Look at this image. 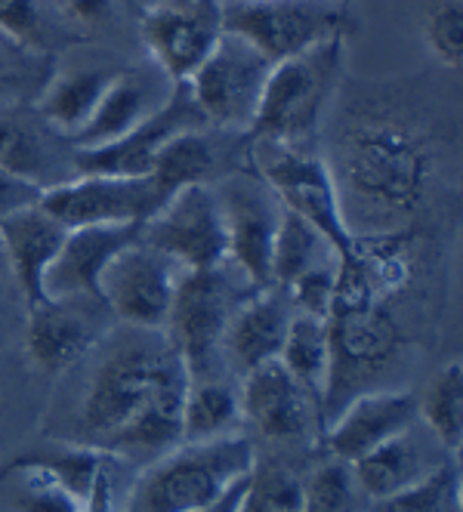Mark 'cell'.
<instances>
[{
	"mask_svg": "<svg viewBox=\"0 0 463 512\" xmlns=\"http://www.w3.org/2000/svg\"><path fill=\"white\" fill-rule=\"evenodd\" d=\"M68 25L50 0H0V38L34 56H56Z\"/></svg>",
	"mask_w": 463,
	"mask_h": 512,
	"instance_id": "cell-29",
	"label": "cell"
},
{
	"mask_svg": "<svg viewBox=\"0 0 463 512\" xmlns=\"http://www.w3.org/2000/svg\"><path fill=\"white\" fill-rule=\"evenodd\" d=\"M121 71L124 62H118L115 56H71L65 62H53L47 84L31 105L71 142V136L87 124L96 102Z\"/></svg>",
	"mask_w": 463,
	"mask_h": 512,
	"instance_id": "cell-19",
	"label": "cell"
},
{
	"mask_svg": "<svg viewBox=\"0 0 463 512\" xmlns=\"http://www.w3.org/2000/svg\"><path fill=\"white\" fill-rule=\"evenodd\" d=\"M420 414L414 392H362L325 423V448L334 460L355 463L389 438L414 426Z\"/></svg>",
	"mask_w": 463,
	"mask_h": 512,
	"instance_id": "cell-18",
	"label": "cell"
},
{
	"mask_svg": "<svg viewBox=\"0 0 463 512\" xmlns=\"http://www.w3.org/2000/svg\"><path fill=\"white\" fill-rule=\"evenodd\" d=\"M331 256H337V250L325 241L322 232H315L306 219L294 216L291 210H281V223L272 241L269 284L288 287L294 278H300L318 263L331 260Z\"/></svg>",
	"mask_w": 463,
	"mask_h": 512,
	"instance_id": "cell-30",
	"label": "cell"
},
{
	"mask_svg": "<svg viewBox=\"0 0 463 512\" xmlns=\"http://www.w3.org/2000/svg\"><path fill=\"white\" fill-rule=\"evenodd\" d=\"M241 423L238 392L220 377L189 380L183 405V442H213V438L235 435Z\"/></svg>",
	"mask_w": 463,
	"mask_h": 512,
	"instance_id": "cell-28",
	"label": "cell"
},
{
	"mask_svg": "<svg viewBox=\"0 0 463 512\" xmlns=\"http://www.w3.org/2000/svg\"><path fill=\"white\" fill-rule=\"evenodd\" d=\"M291 318H294V306L284 287L269 284L254 290V294H247L232 312L223 334V352L235 374L244 377L254 368H260V364L275 361Z\"/></svg>",
	"mask_w": 463,
	"mask_h": 512,
	"instance_id": "cell-22",
	"label": "cell"
},
{
	"mask_svg": "<svg viewBox=\"0 0 463 512\" xmlns=\"http://www.w3.org/2000/svg\"><path fill=\"white\" fill-rule=\"evenodd\" d=\"M420 405V417L430 426L436 445L457 457L463 445V361L454 358L430 380Z\"/></svg>",
	"mask_w": 463,
	"mask_h": 512,
	"instance_id": "cell-31",
	"label": "cell"
},
{
	"mask_svg": "<svg viewBox=\"0 0 463 512\" xmlns=\"http://www.w3.org/2000/svg\"><path fill=\"white\" fill-rule=\"evenodd\" d=\"M244 133H226V130H192L167 142L161 155L155 158V167L149 176L158 182V189L170 198L186 186H201V182H217L226 173H235L241 167L226 164V158H238L235 139Z\"/></svg>",
	"mask_w": 463,
	"mask_h": 512,
	"instance_id": "cell-25",
	"label": "cell"
},
{
	"mask_svg": "<svg viewBox=\"0 0 463 512\" xmlns=\"http://www.w3.org/2000/svg\"><path fill=\"white\" fill-rule=\"evenodd\" d=\"M238 512H303V479L284 466H254Z\"/></svg>",
	"mask_w": 463,
	"mask_h": 512,
	"instance_id": "cell-33",
	"label": "cell"
},
{
	"mask_svg": "<svg viewBox=\"0 0 463 512\" xmlns=\"http://www.w3.org/2000/svg\"><path fill=\"white\" fill-rule=\"evenodd\" d=\"M220 201L229 263L251 281V287H269L272 241L281 223V201L254 170H235L210 182Z\"/></svg>",
	"mask_w": 463,
	"mask_h": 512,
	"instance_id": "cell-12",
	"label": "cell"
},
{
	"mask_svg": "<svg viewBox=\"0 0 463 512\" xmlns=\"http://www.w3.org/2000/svg\"><path fill=\"white\" fill-rule=\"evenodd\" d=\"M0 170L34 189H56L78 176V149L31 102L0 105Z\"/></svg>",
	"mask_w": 463,
	"mask_h": 512,
	"instance_id": "cell-15",
	"label": "cell"
},
{
	"mask_svg": "<svg viewBox=\"0 0 463 512\" xmlns=\"http://www.w3.org/2000/svg\"><path fill=\"white\" fill-rule=\"evenodd\" d=\"M102 300H53L44 297L25 309V352L31 364L44 374H65L84 361L102 340L112 321Z\"/></svg>",
	"mask_w": 463,
	"mask_h": 512,
	"instance_id": "cell-16",
	"label": "cell"
},
{
	"mask_svg": "<svg viewBox=\"0 0 463 512\" xmlns=\"http://www.w3.org/2000/svg\"><path fill=\"white\" fill-rule=\"evenodd\" d=\"M41 189H34L28 186L25 179L7 173V170H0V219H7L10 213L22 210V207H31V204H38L41 201Z\"/></svg>",
	"mask_w": 463,
	"mask_h": 512,
	"instance_id": "cell-39",
	"label": "cell"
},
{
	"mask_svg": "<svg viewBox=\"0 0 463 512\" xmlns=\"http://www.w3.org/2000/svg\"><path fill=\"white\" fill-rule=\"evenodd\" d=\"M423 41L442 65H448V68L460 65V59H463V7H460V0H445V4H436L430 13H426Z\"/></svg>",
	"mask_w": 463,
	"mask_h": 512,
	"instance_id": "cell-36",
	"label": "cell"
},
{
	"mask_svg": "<svg viewBox=\"0 0 463 512\" xmlns=\"http://www.w3.org/2000/svg\"><path fill=\"white\" fill-rule=\"evenodd\" d=\"M371 512H463L457 457H445L405 491L377 500Z\"/></svg>",
	"mask_w": 463,
	"mask_h": 512,
	"instance_id": "cell-32",
	"label": "cell"
},
{
	"mask_svg": "<svg viewBox=\"0 0 463 512\" xmlns=\"http://www.w3.org/2000/svg\"><path fill=\"white\" fill-rule=\"evenodd\" d=\"M442 460L445 457H439V460L426 457L423 445L414 438V426H411L402 435L377 445L374 451H368L365 457H359L349 466H352V479L359 485V491H365L377 503V500H386V497L405 491L408 485L423 479L430 469H436Z\"/></svg>",
	"mask_w": 463,
	"mask_h": 512,
	"instance_id": "cell-26",
	"label": "cell"
},
{
	"mask_svg": "<svg viewBox=\"0 0 463 512\" xmlns=\"http://www.w3.org/2000/svg\"><path fill=\"white\" fill-rule=\"evenodd\" d=\"M223 31L260 50L272 65L318 44L349 38V4L337 0H220Z\"/></svg>",
	"mask_w": 463,
	"mask_h": 512,
	"instance_id": "cell-6",
	"label": "cell"
},
{
	"mask_svg": "<svg viewBox=\"0 0 463 512\" xmlns=\"http://www.w3.org/2000/svg\"><path fill=\"white\" fill-rule=\"evenodd\" d=\"M10 266H7V256H4V247H0V300H4V290L10 284Z\"/></svg>",
	"mask_w": 463,
	"mask_h": 512,
	"instance_id": "cell-41",
	"label": "cell"
},
{
	"mask_svg": "<svg viewBox=\"0 0 463 512\" xmlns=\"http://www.w3.org/2000/svg\"><path fill=\"white\" fill-rule=\"evenodd\" d=\"M139 238L170 256L186 272L229 263V241L220 201L207 182L186 186L170 195L167 204L142 223Z\"/></svg>",
	"mask_w": 463,
	"mask_h": 512,
	"instance_id": "cell-13",
	"label": "cell"
},
{
	"mask_svg": "<svg viewBox=\"0 0 463 512\" xmlns=\"http://www.w3.org/2000/svg\"><path fill=\"white\" fill-rule=\"evenodd\" d=\"M343 71L346 38L325 41L300 56L275 62L247 136L294 149H315L328 108L343 84Z\"/></svg>",
	"mask_w": 463,
	"mask_h": 512,
	"instance_id": "cell-4",
	"label": "cell"
},
{
	"mask_svg": "<svg viewBox=\"0 0 463 512\" xmlns=\"http://www.w3.org/2000/svg\"><path fill=\"white\" fill-rule=\"evenodd\" d=\"M244 482H247V479H241L238 485H232L217 503H210V506H204V509H198V512H238V503H241V494H244Z\"/></svg>",
	"mask_w": 463,
	"mask_h": 512,
	"instance_id": "cell-40",
	"label": "cell"
},
{
	"mask_svg": "<svg viewBox=\"0 0 463 512\" xmlns=\"http://www.w3.org/2000/svg\"><path fill=\"white\" fill-rule=\"evenodd\" d=\"M337 4H349V0H337Z\"/></svg>",
	"mask_w": 463,
	"mask_h": 512,
	"instance_id": "cell-42",
	"label": "cell"
},
{
	"mask_svg": "<svg viewBox=\"0 0 463 512\" xmlns=\"http://www.w3.org/2000/svg\"><path fill=\"white\" fill-rule=\"evenodd\" d=\"M328 167L352 235L411 232L433 192L436 152L414 121L362 108L340 124Z\"/></svg>",
	"mask_w": 463,
	"mask_h": 512,
	"instance_id": "cell-2",
	"label": "cell"
},
{
	"mask_svg": "<svg viewBox=\"0 0 463 512\" xmlns=\"http://www.w3.org/2000/svg\"><path fill=\"white\" fill-rule=\"evenodd\" d=\"M241 417L272 442H291L309 432L315 401L275 358L241 377Z\"/></svg>",
	"mask_w": 463,
	"mask_h": 512,
	"instance_id": "cell-24",
	"label": "cell"
},
{
	"mask_svg": "<svg viewBox=\"0 0 463 512\" xmlns=\"http://www.w3.org/2000/svg\"><path fill=\"white\" fill-rule=\"evenodd\" d=\"M207 121L186 84H176L173 93L155 112L130 130L124 139L102 145V149L78 152V173H105V176H146L155 167V158L176 136L204 130Z\"/></svg>",
	"mask_w": 463,
	"mask_h": 512,
	"instance_id": "cell-17",
	"label": "cell"
},
{
	"mask_svg": "<svg viewBox=\"0 0 463 512\" xmlns=\"http://www.w3.org/2000/svg\"><path fill=\"white\" fill-rule=\"evenodd\" d=\"M278 361L322 408V395L328 386V364H331V340H328V318H315L294 312L288 334H284Z\"/></svg>",
	"mask_w": 463,
	"mask_h": 512,
	"instance_id": "cell-27",
	"label": "cell"
},
{
	"mask_svg": "<svg viewBox=\"0 0 463 512\" xmlns=\"http://www.w3.org/2000/svg\"><path fill=\"white\" fill-rule=\"evenodd\" d=\"M180 266L142 238L127 244L99 278V300L121 327L164 331Z\"/></svg>",
	"mask_w": 463,
	"mask_h": 512,
	"instance_id": "cell-10",
	"label": "cell"
},
{
	"mask_svg": "<svg viewBox=\"0 0 463 512\" xmlns=\"http://www.w3.org/2000/svg\"><path fill=\"white\" fill-rule=\"evenodd\" d=\"M251 161L254 173L266 182L281 201L284 210L306 219V223L322 232L325 241L340 253L349 250L352 232L343 219V204L328 158L318 149H294L269 139H251Z\"/></svg>",
	"mask_w": 463,
	"mask_h": 512,
	"instance_id": "cell-7",
	"label": "cell"
},
{
	"mask_svg": "<svg viewBox=\"0 0 463 512\" xmlns=\"http://www.w3.org/2000/svg\"><path fill=\"white\" fill-rule=\"evenodd\" d=\"M244 284L251 287V281L232 263L213 269H195V272L183 269L180 281H176L164 334L170 337L176 352L183 355L189 380L217 377L226 324L238 309V303L247 294L260 290V287L244 290Z\"/></svg>",
	"mask_w": 463,
	"mask_h": 512,
	"instance_id": "cell-5",
	"label": "cell"
},
{
	"mask_svg": "<svg viewBox=\"0 0 463 512\" xmlns=\"http://www.w3.org/2000/svg\"><path fill=\"white\" fill-rule=\"evenodd\" d=\"M50 4L68 28H99L115 16V0H50Z\"/></svg>",
	"mask_w": 463,
	"mask_h": 512,
	"instance_id": "cell-38",
	"label": "cell"
},
{
	"mask_svg": "<svg viewBox=\"0 0 463 512\" xmlns=\"http://www.w3.org/2000/svg\"><path fill=\"white\" fill-rule=\"evenodd\" d=\"M334 287H337V256L312 266L309 272L294 278L284 290H288V300H291L294 312L328 318L331 303H334Z\"/></svg>",
	"mask_w": 463,
	"mask_h": 512,
	"instance_id": "cell-37",
	"label": "cell"
},
{
	"mask_svg": "<svg viewBox=\"0 0 463 512\" xmlns=\"http://www.w3.org/2000/svg\"><path fill=\"white\" fill-rule=\"evenodd\" d=\"M152 65L173 84H186L223 38L220 0H155L139 16Z\"/></svg>",
	"mask_w": 463,
	"mask_h": 512,
	"instance_id": "cell-14",
	"label": "cell"
},
{
	"mask_svg": "<svg viewBox=\"0 0 463 512\" xmlns=\"http://www.w3.org/2000/svg\"><path fill=\"white\" fill-rule=\"evenodd\" d=\"M359 485L352 479V466L331 460L318 466L303 482V512H355Z\"/></svg>",
	"mask_w": 463,
	"mask_h": 512,
	"instance_id": "cell-35",
	"label": "cell"
},
{
	"mask_svg": "<svg viewBox=\"0 0 463 512\" xmlns=\"http://www.w3.org/2000/svg\"><path fill=\"white\" fill-rule=\"evenodd\" d=\"M272 62L247 41L223 31L220 44L186 81L207 127L226 133H247L266 87Z\"/></svg>",
	"mask_w": 463,
	"mask_h": 512,
	"instance_id": "cell-9",
	"label": "cell"
},
{
	"mask_svg": "<svg viewBox=\"0 0 463 512\" xmlns=\"http://www.w3.org/2000/svg\"><path fill=\"white\" fill-rule=\"evenodd\" d=\"M331 364L328 386L318 408V423H328L349 398L371 392L368 386L396 361L402 352V327L386 306L355 309L328 315Z\"/></svg>",
	"mask_w": 463,
	"mask_h": 512,
	"instance_id": "cell-8",
	"label": "cell"
},
{
	"mask_svg": "<svg viewBox=\"0 0 463 512\" xmlns=\"http://www.w3.org/2000/svg\"><path fill=\"white\" fill-rule=\"evenodd\" d=\"M53 71V56H34L0 38V105L34 102Z\"/></svg>",
	"mask_w": 463,
	"mask_h": 512,
	"instance_id": "cell-34",
	"label": "cell"
},
{
	"mask_svg": "<svg viewBox=\"0 0 463 512\" xmlns=\"http://www.w3.org/2000/svg\"><path fill=\"white\" fill-rule=\"evenodd\" d=\"M167 204L158 182L146 176L78 173L65 186L47 189L41 207L65 229L78 226H142Z\"/></svg>",
	"mask_w": 463,
	"mask_h": 512,
	"instance_id": "cell-11",
	"label": "cell"
},
{
	"mask_svg": "<svg viewBox=\"0 0 463 512\" xmlns=\"http://www.w3.org/2000/svg\"><path fill=\"white\" fill-rule=\"evenodd\" d=\"M142 226H78L68 229L44 278V297L99 300V278L115 256L139 238Z\"/></svg>",
	"mask_w": 463,
	"mask_h": 512,
	"instance_id": "cell-20",
	"label": "cell"
},
{
	"mask_svg": "<svg viewBox=\"0 0 463 512\" xmlns=\"http://www.w3.org/2000/svg\"><path fill=\"white\" fill-rule=\"evenodd\" d=\"M96 349L78 408V442L130 460H155L180 445L189 371L170 337L118 327Z\"/></svg>",
	"mask_w": 463,
	"mask_h": 512,
	"instance_id": "cell-1",
	"label": "cell"
},
{
	"mask_svg": "<svg viewBox=\"0 0 463 512\" xmlns=\"http://www.w3.org/2000/svg\"><path fill=\"white\" fill-rule=\"evenodd\" d=\"M65 226L53 219L41 201L0 219V247H4L10 278L28 306L44 300V278L65 241Z\"/></svg>",
	"mask_w": 463,
	"mask_h": 512,
	"instance_id": "cell-23",
	"label": "cell"
},
{
	"mask_svg": "<svg viewBox=\"0 0 463 512\" xmlns=\"http://www.w3.org/2000/svg\"><path fill=\"white\" fill-rule=\"evenodd\" d=\"M257 463L254 442L238 432L213 442H180L139 472L124 512H198L247 479Z\"/></svg>",
	"mask_w": 463,
	"mask_h": 512,
	"instance_id": "cell-3",
	"label": "cell"
},
{
	"mask_svg": "<svg viewBox=\"0 0 463 512\" xmlns=\"http://www.w3.org/2000/svg\"><path fill=\"white\" fill-rule=\"evenodd\" d=\"M173 87L176 84L167 81L158 68H155V75H149L146 68L124 65L121 75L96 102L87 124L71 136V145H75L78 152H90V149H102V145L124 139L130 130H136L146 121L158 105H164Z\"/></svg>",
	"mask_w": 463,
	"mask_h": 512,
	"instance_id": "cell-21",
	"label": "cell"
}]
</instances>
